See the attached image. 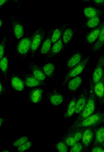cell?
<instances>
[{"instance_id":"obj_20","label":"cell","mask_w":104,"mask_h":152,"mask_svg":"<svg viewBox=\"0 0 104 152\" xmlns=\"http://www.w3.org/2000/svg\"><path fill=\"white\" fill-rule=\"evenodd\" d=\"M10 82L12 89L18 92L23 91L26 87L22 78L18 73H12Z\"/></svg>"},{"instance_id":"obj_11","label":"cell","mask_w":104,"mask_h":152,"mask_svg":"<svg viewBox=\"0 0 104 152\" xmlns=\"http://www.w3.org/2000/svg\"><path fill=\"white\" fill-rule=\"evenodd\" d=\"M96 127L85 128L84 131L81 141L87 152L90 150L93 143L94 139L95 130Z\"/></svg>"},{"instance_id":"obj_44","label":"cell","mask_w":104,"mask_h":152,"mask_svg":"<svg viewBox=\"0 0 104 152\" xmlns=\"http://www.w3.org/2000/svg\"><path fill=\"white\" fill-rule=\"evenodd\" d=\"M3 21L1 19H0V31H1V30L3 28Z\"/></svg>"},{"instance_id":"obj_42","label":"cell","mask_w":104,"mask_h":152,"mask_svg":"<svg viewBox=\"0 0 104 152\" xmlns=\"http://www.w3.org/2000/svg\"><path fill=\"white\" fill-rule=\"evenodd\" d=\"M8 121V120L6 118V117L1 118H0V127H1L3 126V123Z\"/></svg>"},{"instance_id":"obj_28","label":"cell","mask_w":104,"mask_h":152,"mask_svg":"<svg viewBox=\"0 0 104 152\" xmlns=\"http://www.w3.org/2000/svg\"><path fill=\"white\" fill-rule=\"evenodd\" d=\"M69 25L68 23H64L54 29L52 35V45L62 37L64 31Z\"/></svg>"},{"instance_id":"obj_36","label":"cell","mask_w":104,"mask_h":152,"mask_svg":"<svg viewBox=\"0 0 104 152\" xmlns=\"http://www.w3.org/2000/svg\"><path fill=\"white\" fill-rule=\"evenodd\" d=\"M32 146V142L29 140L26 142L18 147L17 151L20 152H23L29 150Z\"/></svg>"},{"instance_id":"obj_22","label":"cell","mask_w":104,"mask_h":152,"mask_svg":"<svg viewBox=\"0 0 104 152\" xmlns=\"http://www.w3.org/2000/svg\"><path fill=\"white\" fill-rule=\"evenodd\" d=\"M82 77L80 75L71 79L68 82L67 93L69 94L76 93L82 84Z\"/></svg>"},{"instance_id":"obj_6","label":"cell","mask_w":104,"mask_h":152,"mask_svg":"<svg viewBox=\"0 0 104 152\" xmlns=\"http://www.w3.org/2000/svg\"><path fill=\"white\" fill-rule=\"evenodd\" d=\"M32 34L23 37L18 42L16 46V52L21 59L25 60L27 55L30 53Z\"/></svg>"},{"instance_id":"obj_10","label":"cell","mask_w":104,"mask_h":152,"mask_svg":"<svg viewBox=\"0 0 104 152\" xmlns=\"http://www.w3.org/2000/svg\"><path fill=\"white\" fill-rule=\"evenodd\" d=\"M104 24V20H101L97 27L90 29L85 34L84 40L86 44L91 47L98 39L101 28Z\"/></svg>"},{"instance_id":"obj_43","label":"cell","mask_w":104,"mask_h":152,"mask_svg":"<svg viewBox=\"0 0 104 152\" xmlns=\"http://www.w3.org/2000/svg\"><path fill=\"white\" fill-rule=\"evenodd\" d=\"M82 2L84 3H90L91 4L92 0H81Z\"/></svg>"},{"instance_id":"obj_16","label":"cell","mask_w":104,"mask_h":152,"mask_svg":"<svg viewBox=\"0 0 104 152\" xmlns=\"http://www.w3.org/2000/svg\"><path fill=\"white\" fill-rule=\"evenodd\" d=\"M93 89L95 96L100 104L104 107V72L99 82L93 85Z\"/></svg>"},{"instance_id":"obj_21","label":"cell","mask_w":104,"mask_h":152,"mask_svg":"<svg viewBox=\"0 0 104 152\" xmlns=\"http://www.w3.org/2000/svg\"><path fill=\"white\" fill-rule=\"evenodd\" d=\"M75 34L74 30L72 28L68 27L64 31L62 35L63 48L60 57L63 52L69 46L71 42L74 38Z\"/></svg>"},{"instance_id":"obj_9","label":"cell","mask_w":104,"mask_h":152,"mask_svg":"<svg viewBox=\"0 0 104 152\" xmlns=\"http://www.w3.org/2000/svg\"><path fill=\"white\" fill-rule=\"evenodd\" d=\"M104 72V51L100 55L95 66L93 69L91 79L93 85L100 80Z\"/></svg>"},{"instance_id":"obj_23","label":"cell","mask_w":104,"mask_h":152,"mask_svg":"<svg viewBox=\"0 0 104 152\" xmlns=\"http://www.w3.org/2000/svg\"><path fill=\"white\" fill-rule=\"evenodd\" d=\"M104 141V123L95 127L94 139L91 147L96 145L102 146Z\"/></svg>"},{"instance_id":"obj_19","label":"cell","mask_w":104,"mask_h":152,"mask_svg":"<svg viewBox=\"0 0 104 152\" xmlns=\"http://www.w3.org/2000/svg\"><path fill=\"white\" fill-rule=\"evenodd\" d=\"M54 25L51 26L36 56L42 54L46 56L49 51L52 45V35L54 29Z\"/></svg>"},{"instance_id":"obj_45","label":"cell","mask_w":104,"mask_h":152,"mask_svg":"<svg viewBox=\"0 0 104 152\" xmlns=\"http://www.w3.org/2000/svg\"><path fill=\"white\" fill-rule=\"evenodd\" d=\"M9 150L7 149H5L4 150H3L1 151V152H9Z\"/></svg>"},{"instance_id":"obj_24","label":"cell","mask_w":104,"mask_h":152,"mask_svg":"<svg viewBox=\"0 0 104 152\" xmlns=\"http://www.w3.org/2000/svg\"><path fill=\"white\" fill-rule=\"evenodd\" d=\"M77 96L76 93L73 94L71 99L68 104L63 117L66 120L71 119L75 113Z\"/></svg>"},{"instance_id":"obj_29","label":"cell","mask_w":104,"mask_h":152,"mask_svg":"<svg viewBox=\"0 0 104 152\" xmlns=\"http://www.w3.org/2000/svg\"><path fill=\"white\" fill-rule=\"evenodd\" d=\"M62 140L69 147L73 146L77 142L75 139L72 132L67 130L65 133L61 135L58 138Z\"/></svg>"},{"instance_id":"obj_46","label":"cell","mask_w":104,"mask_h":152,"mask_svg":"<svg viewBox=\"0 0 104 152\" xmlns=\"http://www.w3.org/2000/svg\"><path fill=\"white\" fill-rule=\"evenodd\" d=\"M102 146L104 148V142H103V143Z\"/></svg>"},{"instance_id":"obj_1","label":"cell","mask_w":104,"mask_h":152,"mask_svg":"<svg viewBox=\"0 0 104 152\" xmlns=\"http://www.w3.org/2000/svg\"><path fill=\"white\" fill-rule=\"evenodd\" d=\"M89 88L88 99L84 108L79 114L76 119L71 124L74 126L93 114L96 110L97 99L93 89V84L91 78H89Z\"/></svg>"},{"instance_id":"obj_37","label":"cell","mask_w":104,"mask_h":152,"mask_svg":"<svg viewBox=\"0 0 104 152\" xmlns=\"http://www.w3.org/2000/svg\"><path fill=\"white\" fill-rule=\"evenodd\" d=\"M91 4L98 7H104V0H92Z\"/></svg>"},{"instance_id":"obj_26","label":"cell","mask_w":104,"mask_h":152,"mask_svg":"<svg viewBox=\"0 0 104 152\" xmlns=\"http://www.w3.org/2000/svg\"><path fill=\"white\" fill-rule=\"evenodd\" d=\"M100 17L97 16L86 19L80 25V28L83 29H91L98 26L100 23Z\"/></svg>"},{"instance_id":"obj_25","label":"cell","mask_w":104,"mask_h":152,"mask_svg":"<svg viewBox=\"0 0 104 152\" xmlns=\"http://www.w3.org/2000/svg\"><path fill=\"white\" fill-rule=\"evenodd\" d=\"M104 46V24L102 27L98 38L95 44L90 47V50L94 54L100 51Z\"/></svg>"},{"instance_id":"obj_12","label":"cell","mask_w":104,"mask_h":152,"mask_svg":"<svg viewBox=\"0 0 104 152\" xmlns=\"http://www.w3.org/2000/svg\"><path fill=\"white\" fill-rule=\"evenodd\" d=\"M10 18L14 36L17 40H19L23 37L25 32L24 26L19 19L12 14H10Z\"/></svg>"},{"instance_id":"obj_18","label":"cell","mask_w":104,"mask_h":152,"mask_svg":"<svg viewBox=\"0 0 104 152\" xmlns=\"http://www.w3.org/2000/svg\"><path fill=\"white\" fill-rule=\"evenodd\" d=\"M82 11L85 19L97 16L101 17L104 14V10L94 5L84 6Z\"/></svg>"},{"instance_id":"obj_5","label":"cell","mask_w":104,"mask_h":152,"mask_svg":"<svg viewBox=\"0 0 104 152\" xmlns=\"http://www.w3.org/2000/svg\"><path fill=\"white\" fill-rule=\"evenodd\" d=\"M90 56H89L84 57L79 63L68 71L61 85L64 86L71 79L82 73L86 66L90 62Z\"/></svg>"},{"instance_id":"obj_8","label":"cell","mask_w":104,"mask_h":152,"mask_svg":"<svg viewBox=\"0 0 104 152\" xmlns=\"http://www.w3.org/2000/svg\"><path fill=\"white\" fill-rule=\"evenodd\" d=\"M18 74L22 78L26 87L31 88L46 86V82L41 81L36 78L32 74H28L23 70L18 68Z\"/></svg>"},{"instance_id":"obj_34","label":"cell","mask_w":104,"mask_h":152,"mask_svg":"<svg viewBox=\"0 0 104 152\" xmlns=\"http://www.w3.org/2000/svg\"><path fill=\"white\" fill-rule=\"evenodd\" d=\"M70 152H87L81 141L77 142L73 146L71 147Z\"/></svg>"},{"instance_id":"obj_40","label":"cell","mask_w":104,"mask_h":152,"mask_svg":"<svg viewBox=\"0 0 104 152\" xmlns=\"http://www.w3.org/2000/svg\"><path fill=\"white\" fill-rule=\"evenodd\" d=\"M9 0H0V12L3 7L5 6L9 1Z\"/></svg>"},{"instance_id":"obj_41","label":"cell","mask_w":104,"mask_h":152,"mask_svg":"<svg viewBox=\"0 0 104 152\" xmlns=\"http://www.w3.org/2000/svg\"><path fill=\"white\" fill-rule=\"evenodd\" d=\"M16 5L18 10H19L21 5L20 0H11Z\"/></svg>"},{"instance_id":"obj_13","label":"cell","mask_w":104,"mask_h":152,"mask_svg":"<svg viewBox=\"0 0 104 152\" xmlns=\"http://www.w3.org/2000/svg\"><path fill=\"white\" fill-rule=\"evenodd\" d=\"M27 61L28 69L38 80L46 82L50 81L49 78L46 75L41 66L35 64L33 61L29 60Z\"/></svg>"},{"instance_id":"obj_14","label":"cell","mask_w":104,"mask_h":152,"mask_svg":"<svg viewBox=\"0 0 104 152\" xmlns=\"http://www.w3.org/2000/svg\"><path fill=\"white\" fill-rule=\"evenodd\" d=\"M84 56L82 52L79 50L72 51L67 58L66 67L67 71L79 63L83 59Z\"/></svg>"},{"instance_id":"obj_27","label":"cell","mask_w":104,"mask_h":152,"mask_svg":"<svg viewBox=\"0 0 104 152\" xmlns=\"http://www.w3.org/2000/svg\"><path fill=\"white\" fill-rule=\"evenodd\" d=\"M46 75L51 79L53 82L57 83L56 79L57 76L55 64L53 62H50L41 66Z\"/></svg>"},{"instance_id":"obj_31","label":"cell","mask_w":104,"mask_h":152,"mask_svg":"<svg viewBox=\"0 0 104 152\" xmlns=\"http://www.w3.org/2000/svg\"><path fill=\"white\" fill-rule=\"evenodd\" d=\"M55 148L58 152H67L69 150V146L62 140L58 139L53 144Z\"/></svg>"},{"instance_id":"obj_39","label":"cell","mask_w":104,"mask_h":152,"mask_svg":"<svg viewBox=\"0 0 104 152\" xmlns=\"http://www.w3.org/2000/svg\"><path fill=\"white\" fill-rule=\"evenodd\" d=\"M91 152H104V148L102 146L96 145L91 147L90 150Z\"/></svg>"},{"instance_id":"obj_17","label":"cell","mask_w":104,"mask_h":152,"mask_svg":"<svg viewBox=\"0 0 104 152\" xmlns=\"http://www.w3.org/2000/svg\"><path fill=\"white\" fill-rule=\"evenodd\" d=\"M63 48L62 37L58 41L52 45L51 47L47 54L46 56L44 62H47L51 61L53 58L56 56H60Z\"/></svg>"},{"instance_id":"obj_3","label":"cell","mask_w":104,"mask_h":152,"mask_svg":"<svg viewBox=\"0 0 104 152\" xmlns=\"http://www.w3.org/2000/svg\"><path fill=\"white\" fill-rule=\"evenodd\" d=\"M46 99L52 105L58 106L63 104L68 99L70 94L67 93L65 96L62 93L61 89L57 90L56 88L46 91Z\"/></svg>"},{"instance_id":"obj_30","label":"cell","mask_w":104,"mask_h":152,"mask_svg":"<svg viewBox=\"0 0 104 152\" xmlns=\"http://www.w3.org/2000/svg\"><path fill=\"white\" fill-rule=\"evenodd\" d=\"M0 60V69L1 74L4 78V84L6 85L7 80V74L9 69L8 60L6 56L5 55Z\"/></svg>"},{"instance_id":"obj_7","label":"cell","mask_w":104,"mask_h":152,"mask_svg":"<svg viewBox=\"0 0 104 152\" xmlns=\"http://www.w3.org/2000/svg\"><path fill=\"white\" fill-rule=\"evenodd\" d=\"M30 88L28 92L25 104L40 103L47 101L42 88L38 87Z\"/></svg>"},{"instance_id":"obj_4","label":"cell","mask_w":104,"mask_h":152,"mask_svg":"<svg viewBox=\"0 0 104 152\" xmlns=\"http://www.w3.org/2000/svg\"><path fill=\"white\" fill-rule=\"evenodd\" d=\"M46 31L45 28L37 29L32 34L30 58L33 59L36 56L37 51L42 45L45 39Z\"/></svg>"},{"instance_id":"obj_2","label":"cell","mask_w":104,"mask_h":152,"mask_svg":"<svg viewBox=\"0 0 104 152\" xmlns=\"http://www.w3.org/2000/svg\"><path fill=\"white\" fill-rule=\"evenodd\" d=\"M104 123V112L95 110L92 114L73 126H70L67 130L78 128L97 126Z\"/></svg>"},{"instance_id":"obj_33","label":"cell","mask_w":104,"mask_h":152,"mask_svg":"<svg viewBox=\"0 0 104 152\" xmlns=\"http://www.w3.org/2000/svg\"><path fill=\"white\" fill-rule=\"evenodd\" d=\"M85 128H78L71 130L76 141H80Z\"/></svg>"},{"instance_id":"obj_38","label":"cell","mask_w":104,"mask_h":152,"mask_svg":"<svg viewBox=\"0 0 104 152\" xmlns=\"http://www.w3.org/2000/svg\"><path fill=\"white\" fill-rule=\"evenodd\" d=\"M0 94L1 96H4L5 94L8 93L7 89L5 86V85L3 84L1 82H0Z\"/></svg>"},{"instance_id":"obj_32","label":"cell","mask_w":104,"mask_h":152,"mask_svg":"<svg viewBox=\"0 0 104 152\" xmlns=\"http://www.w3.org/2000/svg\"><path fill=\"white\" fill-rule=\"evenodd\" d=\"M7 31L4 34L3 38L0 45V60L5 56L6 47L7 40Z\"/></svg>"},{"instance_id":"obj_15","label":"cell","mask_w":104,"mask_h":152,"mask_svg":"<svg viewBox=\"0 0 104 152\" xmlns=\"http://www.w3.org/2000/svg\"><path fill=\"white\" fill-rule=\"evenodd\" d=\"M89 91L85 85L83 88L80 93L77 97L75 113L79 114L85 107L87 102Z\"/></svg>"},{"instance_id":"obj_35","label":"cell","mask_w":104,"mask_h":152,"mask_svg":"<svg viewBox=\"0 0 104 152\" xmlns=\"http://www.w3.org/2000/svg\"><path fill=\"white\" fill-rule=\"evenodd\" d=\"M29 140V137L25 135H22L14 140L13 143L14 147H18Z\"/></svg>"}]
</instances>
